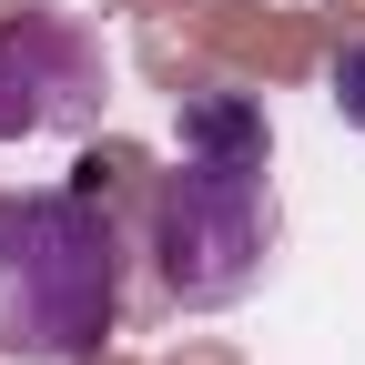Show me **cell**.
I'll use <instances>...</instances> for the list:
<instances>
[{
  "mask_svg": "<svg viewBox=\"0 0 365 365\" xmlns=\"http://www.w3.org/2000/svg\"><path fill=\"white\" fill-rule=\"evenodd\" d=\"M122 325V234L102 193H0V365H91Z\"/></svg>",
  "mask_w": 365,
  "mask_h": 365,
  "instance_id": "1",
  "label": "cell"
},
{
  "mask_svg": "<svg viewBox=\"0 0 365 365\" xmlns=\"http://www.w3.org/2000/svg\"><path fill=\"white\" fill-rule=\"evenodd\" d=\"M274 153H182L163 182H153V274L173 304H244L274 264Z\"/></svg>",
  "mask_w": 365,
  "mask_h": 365,
  "instance_id": "2",
  "label": "cell"
},
{
  "mask_svg": "<svg viewBox=\"0 0 365 365\" xmlns=\"http://www.w3.org/2000/svg\"><path fill=\"white\" fill-rule=\"evenodd\" d=\"M91 112H102V41L61 11H21L0 31V143L81 132Z\"/></svg>",
  "mask_w": 365,
  "mask_h": 365,
  "instance_id": "3",
  "label": "cell"
},
{
  "mask_svg": "<svg viewBox=\"0 0 365 365\" xmlns=\"http://www.w3.org/2000/svg\"><path fill=\"white\" fill-rule=\"evenodd\" d=\"M335 112L365 132V51H345V61H335Z\"/></svg>",
  "mask_w": 365,
  "mask_h": 365,
  "instance_id": "5",
  "label": "cell"
},
{
  "mask_svg": "<svg viewBox=\"0 0 365 365\" xmlns=\"http://www.w3.org/2000/svg\"><path fill=\"white\" fill-rule=\"evenodd\" d=\"M182 153H274V132L244 91H182Z\"/></svg>",
  "mask_w": 365,
  "mask_h": 365,
  "instance_id": "4",
  "label": "cell"
}]
</instances>
